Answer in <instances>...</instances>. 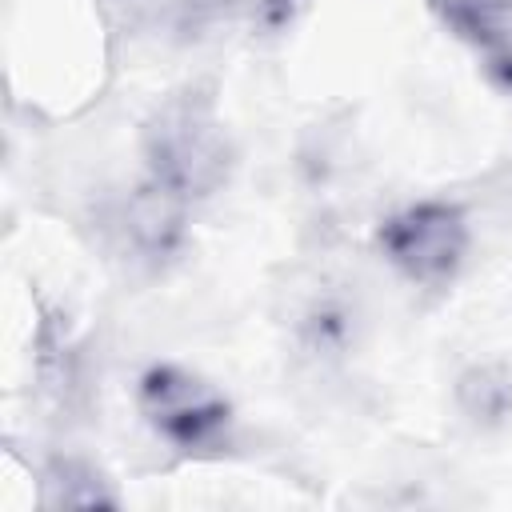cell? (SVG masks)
I'll return each instance as SVG.
<instances>
[{
	"label": "cell",
	"instance_id": "1",
	"mask_svg": "<svg viewBox=\"0 0 512 512\" xmlns=\"http://www.w3.org/2000/svg\"><path fill=\"white\" fill-rule=\"evenodd\" d=\"M232 168V144L216 116L212 96L184 88L172 92L144 124V176L164 184L188 204L220 192Z\"/></svg>",
	"mask_w": 512,
	"mask_h": 512
},
{
	"label": "cell",
	"instance_id": "2",
	"mask_svg": "<svg viewBox=\"0 0 512 512\" xmlns=\"http://www.w3.org/2000/svg\"><path fill=\"white\" fill-rule=\"evenodd\" d=\"M376 248L408 284L448 288L472 248V224L452 200H412L380 220Z\"/></svg>",
	"mask_w": 512,
	"mask_h": 512
},
{
	"label": "cell",
	"instance_id": "3",
	"mask_svg": "<svg viewBox=\"0 0 512 512\" xmlns=\"http://www.w3.org/2000/svg\"><path fill=\"white\" fill-rule=\"evenodd\" d=\"M144 424L184 456L216 452L232 428V404L216 384L180 368V364H152L140 372L136 384Z\"/></svg>",
	"mask_w": 512,
	"mask_h": 512
},
{
	"label": "cell",
	"instance_id": "4",
	"mask_svg": "<svg viewBox=\"0 0 512 512\" xmlns=\"http://www.w3.org/2000/svg\"><path fill=\"white\" fill-rule=\"evenodd\" d=\"M188 200H180L176 192H168L164 184H156L152 176H144L108 216V228L116 232L120 252H128L132 260L156 268L164 264L180 240H184V220H188Z\"/></svg>",
	"mask_w": 512,
	"mask_h": 512
},
{
	"label": "cell",
	"instance_id": "5",
	"mask_svg": "<svg viewBox=\"0 0 512 512\" xmlns=\"http://www.w3.org/2000/svg\"><path fill=\"white\" fill-rule=\"evenodd\" d=\"M436 20L476 52H484L488 72L512 88V0H428Z\"/></svg>",
	"mask_w": 512,
	"mask_h": 512
},
{
	"label": "cell",
	"instance_id": "6",
	"mask_svg": "<svg viewBox=\"0 0 512 512\" xmlns=\"http://www.w3.org/2000/svg\"><path fill=\"white\" fill-rule=\"evenodd\" d=\"M48 504H64V508H96V504H116L112 492H104L100 476H92L80 464H56L52 480H48Z\"/></svg>",
	"mask_w": 512,
	"mask_h": 512
}]
</instances>
